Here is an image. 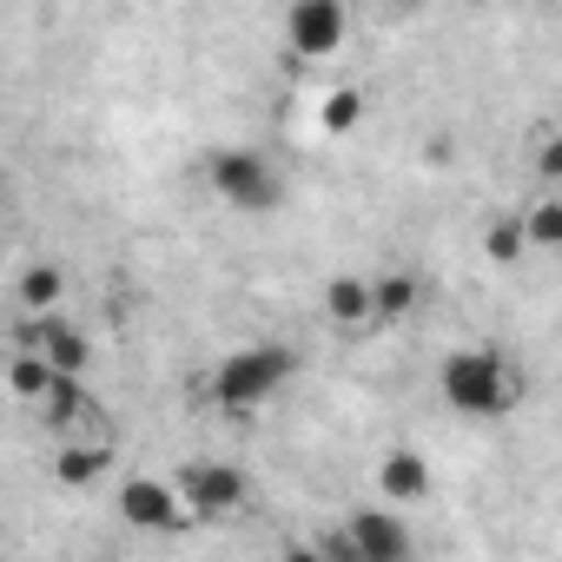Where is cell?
Returning <instances> with one entry per match:
<instances>
[{
  "instance_id": "cell-2",
  "label": "cell",
  "mask_w": 562,
  "mask_h": 562,
  "mask_svg": "<svg viewBox=\"0 0 562 562\" xmlns=\"http://www.w3.org/2000/svg\"><path fill=\"white\" fill-rule=\"evenodd\" d=\"M299 371V351L292 345H245V351H232V358H218V371L205 378V404H218V411H258L265 397H278L285 391V378Z\"/></svg>"
},
{
  "instance_id": "cell-5",
  "label": "cell",
  "mask_w": 562,
  "mask_h": 562,
  "mask_svg": "<svg viewBox=\"0 0 562 562\" xmlns=\"http://www.w3.org/2000/svg\"><path fill=\"white\" fill-rule=\"evenodd\" d=\"M172 490H179V503L192 509V522H218V516L245 509V496H251L245 470H238V463H218V457L186 463V470L172 476Z\"/></svg>"
},
{
  "instance_id": "cell-15",
  "label": "cell",
  "mask_w": 562,
  "mask_h": 562,
  "mask_svg": "<svg viewBox=\"0 0 562 562\" xmlns=\"http://www.w3.org/2000/svg\"><path fill=\"white\" fill-rule=\"evenodd\" d=\"M483 258H490V265H522V258H529V225H522V212H496V218L483 225Z\"/></svg>"
},
{
  "instance_id": "cell-3",
  "label": "cell",
  "mask_w": 562,
  "mask_h": 562,
  "mask_svg": "<svg viewBox=\"0 0 562 562\" xmlns=\"http://www.w3.org/2000/svg\"><path fill=\"white\" fill-rule=\"evenodd\" d=\"M205 186H212L225 205H238V212H271L278 199H285L278 172H271L265 153H251V146H218V153H205Z\"/></svg>"
},
{
  "instance_id": "cell-18",
  "label": "cell",
  "mask_w": 562,
  "mask_h": 562,
  "mask_svg": "<svg viewBox=\"0 0 562 562\" xmlns=\"http://www.w3.org/2000/svg\"><path fill=\"white\" fill-rule=\"evenodd\" d=\"M522 225H529V251H562V192L522 205Z\"/></svg>"
},
{
  "instance_id": "cell-13",
  "label": "cell",
  "mask_w": 562,
  "mask_h": 562,
  "mask_svg": "<svg viewBox=\"0 0 562 562\" xmlns=\"http://www.w3.org/2000/svg\"><path fill=\"white\" fill-rule=\"evenodd\" d=\"M14 299H21L27 318H54L60 299H67V271H60V265H27L21 285H14Z\"/></svg>"
},
{
  "instance_id": "cell-6",
  "label": "cell",
  "mask_w": 562,
  "mask_h": 562,
  "mask_svg": "<svg viewBox=\"0 0 562 562\" xmlns=\"http://www.w3.org/2000/svg\"><path fill=\"white\" fill-rule=\"evenodd\" d=\"M120 522H126V529H153V536H179V529L192 522V509L179 503L172 483H159V476H126V483H120Z\"/></svg>"
},
{
  "instance_id": "cell-11",
  "label": "cell",
  "mask_w": 562,
  "mask_h": 562,
  "mask_svg": "<svg viewBox=\"0 0 562 562\" xmlns=\"http://www.w3.org/2000/svg\"><path fill=\"white\" fill-rule=\"evenodd\" d=\"M325 318H331L338 331H364V325H371V278L338 271L331 285H325Z\"/></svg>"
},
{
  "instance_id": "cell-16",
  "label": "cell",
  "mask_w": 562,
  "mask_h": 562,
  "mask_svg": "<svg viewBox=\"0 0 562 562\" xmlns=\"http://www.w3.org/2000/svg\"><path fill=\"white\" fill-rule=\"evenodd\" d=\"M54 384H60V371H54V364H47L41 351H14V358H8V391H14V397L41 404V397H47Z\"/></svg>"
},
{
  "instance_id": "cell-1",
  "label": "cell",
  "mask_w": 562,
  "mask_h": 562,
  "mask_svg": "<svg viewBox=\"0 0 562 562\" xmlns=\"http://www.w3.org/2000/svg\"><path fill=\"white\" fill-rule=\"evenodd\" d=\"M437 391H443V404H450L457 417H476V424H483V417L516 411L522 378H516V364H509L503 351H490V345H463V351L443 358Z\"/></svg>"
},
{
  "instance_id": "cell-10",
  "label": "cell",
  "mask_w": 562,
  "mask_h": 562,
  "mask_svg": "<svg viewBox=\"0 0 562 562\" xmlns=\"http://www.w3.org/2000/svg\"><path fill=\"white\" fill-rule=\"evenodd\" d=\"M100 476H113V443H106V437H93V443H60V450H54V483L87 490V483H100Z\"/></svg>"
},
{
  "instance_id": "cell-14",
  "label": "cell",
  "mask_w": 562,
  "mask_h": 562,
  "mask_svg": "<svg viewBox=\"0 0 562 562\" xmlns=\"http://www.w3.org/2000/svg\"><path fill=\"white\" fill-rule=\"evenodd\" d=\"M364 113H371V93L351 87V80H338V87L318 93V126H325V133H358Z\"/></svg>"
},
{
  "instance_id": "cell-19",
  "label": "cell",
  "mask_w": 562,
  "mask_h": 562,
  "mask_svg": "<svg viewBox=\"0 0 562 562\" xmlns=\"http://www.w3.org/2000/svg\"><path fill=\"white\" fill-rule=\"evenodd\" d=\"M529 166H536V172L562 192V126H542V133L529 139Z\"/></svg>"
},
{
  "instance_id": "cell-17",
  "label": "cell",
  "mask_w": 562,
  "mask_h": 562,
  "mask_svg": "<svg viewBox=\"0 0 562 562\" xmlns=\"http://www.w3.org/2000/svg\"><path fill=\"white\" fill-rule=\"evenodd\" d=\"M41 417H47L54 430H80V417H93V397L80 391V378H60V384L41 397Z\"/></svg>"
},
{
  "instance_id": "cell-4",
  "label": "cell",
  "mask_w": 562,
  "mask_h": 562,
  "mask_svg": "<svg viewBox=\"0 0 562 562\" xmlns=\"http://www.w3.org/2000/svg\"><path fill=\"white\" fill-rule=\"evenodd\" d=\"M325 555L331 562H411L417 542H411V529H404L397 509H351L345 529L325 542Z\"/></svg>"
},
{
  "instance_id": "cell-8",
  "label": "cell",
  "mask_w": 562,
  "mask_h": 562,
  "mask_svg": "<svg viewBox=\"0 0 562 562\" xmlns=\"http://www.w3.org/2000/svg\"><path fill=\"white\" fill-rule=\"evenodd\" d=\"M345 27L351 14L338 8V0H292V14H285V47L318 60V54H338L345 47Z\"/></svg>"
},
{
  "instance_id": "cell-9",
  "label": "cell",
  "mask_w": 562,
  "mask_h": 562,
  "mask_svg": "<svg viewBox=\"0 0 562 562\" xmlns=\"http://www.w3.org/2000/svg\"><path fill=\"white\" fill-rule=\"evenodd\" d=\"M378 490H384L391 503H424V496H430V457H424V450H384Z\"/></svg>"
},
{
  "instance_id": "cell-20",
  "label": "cell",
  "mask_w": 562,
  "mask_h": 562,
  "mask_svg": "<svg viewBox=\"0 0 562 562\" xmlns=\"http://www.w3.org/2000/svg\"><path fill=\"white\" fill-rule=\"evenodd\" d=\"M278 562H331V555H325V542H292Z\"/></svg>"
},
{
  "instance_id": "cell-7",
  "label": "cell",
  "mask_w": 562,
  "mask_h": 562,
  "mask_svg": "<svg viewBox=\"0 0 562 562\" xmlns=\"http://www.w3.org/2000/svg\"><path fill=\"white\" fill-rule=\"evenodd\" d=\"M14 351H41L60 378H80V371L93 364V338H87L74 318H60V312H54V318H27V325L14 331Z\"/></svg>"
},
{
  "instance_id": "cell-12",
  "label": "cell",
  "mask_w": 562,
  "mask_h": 562,
  "mask_svg": "<svg viewBox=\"0 0 562 562\" xmlns=\"http://www.w3.org/2000/svg\"><path fill=\"white\" fill-rule=\"evenodd\" d=\"M417 299H424V285L411 271H378L371 278V325H404L417 312Z\"/></svg>"
}]
</instances>
